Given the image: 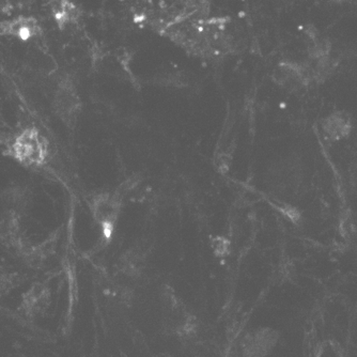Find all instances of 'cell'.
<instances>
[{
	"instance_id": "6da1fadb",
	"label": "cell",
	"mask_w": 357,
	"mask_h": 357,
	"mask_svg": "<svg viewBox=\"0 0 357 357\" xmlns=\"http://www.w3.org/2000/svg\"><path fill=\"white\" fill-rule=\"evenodd\" d=\"M11 153L24 165H42L47 158V144L45 138L36 128H26L12 142Z\"/></svg>"
},
{
	"instance_id": "7a4b0ae2",
	"label": "cell",
	"mask_w": 357,
	"mask_h": 357,
	"mask_svg": "<svg viewBox=\"0 0 357 357\" xmlns=\"http://www.w3.org/2000/svg\"><path fill=\"white\" fill-rule=\"evenodd\" d=\"M55 112L67 126H72L75 122L79 112V100L72 86L64 85L60 88L56 96Z\"/></svg>"
},
{
	"instance_id": "3957f363",
	"label": "cell",
	"mask_w": 357,
	"mask_h": 357,
	"mask_svg": "<svg viewBox=\"0 0 357 357\" xmlns=\"http://www.w3.org/2000/svg\"><path fill=\"white\" fill-rule=\"evenodd\" d=\"M93 213L96 220L102 225V227L112 228L117 218V204L108 196H100L98 199L94 200Z\"/></svg>"
},
{
	"instance_id": "277c9868",
	"label": "cell",
	"mask_w": 357,
	"mask_h": 357,
	"mask_svg": "<svg viewBox=\"0 0 357 357\" xmlns=\"http://www.w3.org/2000/svg\"><path fill=\"white\" fill-rule=\"evenodd\" d=\"M324 133L332 139H342L350 133L351 122L342 112H335L324 120Z\"/></svg>"
}]
</instances>
